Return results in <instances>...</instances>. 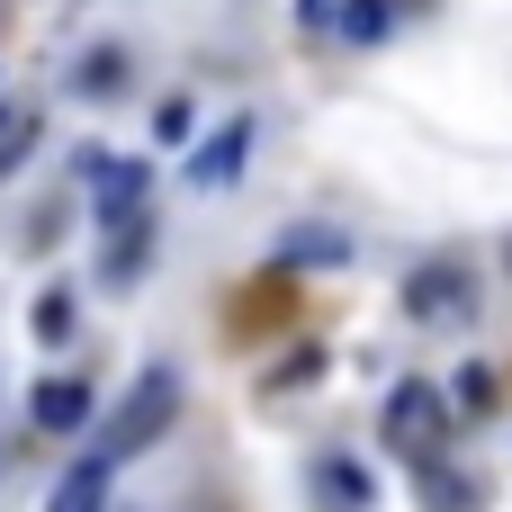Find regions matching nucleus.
I'll return each instance as SVG.
<instances>
[{
  "mask_svg": "<svg viewBox=\"0 0 512 512\" xmlns=\"http://www.w3.org/2000/svg\"><path fill=\"white\" fill-rule=\"evenodd\" d=\"M450 405H459V414H486V405H495V378H486V369H459Z\"/></svg>",
  "mask_w": 512,
  "mask_h": 512,
  "instance_id": "f8f14e48",
  "label": "nucleus"
},
{
  "mask_svg": "<svg viewBox=\"0 0 512 512\" xmlns=\"http://www.w3.org/2000/svg\"><path fill=\"white\" fill-rule=\"evenodd\" d=\"M189 135H198V99H189V90H171V99L153 108V144H189Z\"/></svg>",
  "mask_w": 512,
  "mask_h": 512,
  "instance_id": "9b49d317",
  "label": "nucleus"
},
{
  "mask_svg": "<svg viewBox=\"0 0 512 512\" xmlns=\"http://www.w3.org/2000/svg\"><path fill=\"white\" fill-rule=\"evenodd\" d=\"M90 180H99L90 216H99L108 234H117V225H144V189H153V162H135V153H126V162H99Z\"/></svg>",
  "mask_w": 512,
  "mask_h": 512,
  "instance_id": "7ed1b4c3",
  "label": "nucleus"
},
{
  "mask_svg": "<svg viewBox=\"0 0 512 512\" xmlns=\"http://www.w3.org/2000/svg\"><path fill=\"white\" fill-rule=\"evenodd\" d=\"M36 333H45V342H63V333H72V297H63V288H54V297H36Z\"/></svg>",
  "mask_w": 512,
  "mask_h": 512,
  "instance_id": "ddd939ff",
  "label": "nucleus"
},
{
  "mask_svg": "<svg viewBox=\"0 0 512 512\" xmlns=\"http://www.w3.org/2000/svg\"><path fill=\"white\" fill-rule=\"evenodd\" d=\"M405 306H414V315H459V306H468V279H459V270H423V279L405 288Z\"/></svg>",
  "mask_w": 512,
  "mask_h": 512,
  "instance_id": "9d476101",
  "label": "nucleus"
},
{
  "mask_svg": "<svg viewBox=\"0 0 512 512\" xmlns=\"http://www.w3.org/2000/svg\"><path fill=\"white\" fill-rule=\"evenodd\" d=\"M108 477H117V459H108V450L90 441V450H81V459H72V468L54 477V495H45V512H108V495H117Z\"/></svg>",
  "mask_w": 512,
  "mask_h": 512,
  "instance_id": "39448f33",
  "label": "nucleus"
},
{
  "mask_svg": "<svg viewBox=\"0 0 512 512\" xmlns=\"http://www.w3.org/2000/svg\"><path fill=\"white\" fill-rule=\"evenodd\" d=\"M9 126H18V108H9V99H0V135H9Z\"/></svg>",
  "mask_w": 512,
  "mask_h": 512,
  "instance_id": "4468645a",
  "label": "nucleus"
},
{
  "mask_svg": "<svg viewBox=\"0 0 512 512\" xmlns=\"http://www.w3.org/2000/svg\"><path fill=\"white\" fill-rule=\"evenodd\" d=\"M432 423H441V396H432V387H423V378H405V387H396V396H387V441H396V450H405V441H423V432H432Z\"/></svg>",
  "mask_w": 512,
  "mask_h": 512,
  "instance_id": "0eeeda50",
  "label": "nucleus"
},
{
  "mask_svg": "<svg viewBox=\"0 0 512 512\" xmlns=\"http://www.w3.org/2000/svg\"><path fill=\"white\" fill-rule=\"evenodd\" d=\"M126 81H135V63H126V45H99L90 63H72V90H81V99H117Z\"/></svg>",
  "mask_w": 512,
  "mask_h": 512,
  "instance_id": "6e6552de",
  "label": "nucleus"
},
{
  "mask_svg": "<svg viewBox=\"0 0 512 512\" xmlns=\"http://www.w3.org/2000/svg\"><path fill=\"white\" fill-rule=\"evenodd\" d=\"M90 414H99V396H90V378H72V369H63V378H36V396H27V423L54 432V441H63V432H90Z\"/></svg>",
  "mask_w": 512,
  "mask_h": 512,
  "instance_id": "20e7f679",
  "label": "nucleus"
},
{
  "mask_svg": "<svg viewBox=\"0 0 512 512\" xmlns=\"http://www.w3.org/2000/svg\"><path fill=\"white\" fill-rule=\"evenodd\" d=\"M117 414H126V423H117V432H108L99 450H108V459L126 468L135 450H153V441L171 432V414H180V369H144V378H135V396H126Z\"/></svg>",
  "mask_w": 512,
  "mask_h": 512,
  "instance_id": "f257e3e1",
  "label": "nucleus"
},
{
  "mask_svg": "<svg viewBox=\"0 0 512 512\" xmlns=\"http://www.w3.org/2000/svg\"><path fill=\"white\" fill-rule=\"evenodd\" d=\"M252 135H261V117H216V126L189 144V189H198V198L234 189V180H243V162H252Z\"/></svg>",
  "mask_w": 512,
  "mask_h": 512,
  "instance_id": "f03ea898",
  "label": "nucleus"
},
{
  "mask_svg": "<svg viewBox=\"0 0 512 512\" xmlns=\"http://www.w3.org/2000/svg\"><path fill=\"white\" fill-rule=\"evenodd\" d=\"M342 261H351V234H333V225H297L279 243V270H342Z\"/></svg>",
  "mask_w": 512,
  "mask_h": 512,
  "instance_id": "423d86ee",
  "label": "nucleus"
},
{
  "mask_svg": "<svg viewBox=\"0 0 512 512\" xmlns=\"http://www.w3.org/2000/svg\"><path fill=\"white\" fill-rule=\"evenodd\" d=\"M387 27H396L387 0H333V36L342 45H387Z\"/></svg>",
  "mask_w": 512,
  "mask_h": 512,
  "instance_id": "1a4fd4ad",
  "label": "nucleus"
}]
</instances>
